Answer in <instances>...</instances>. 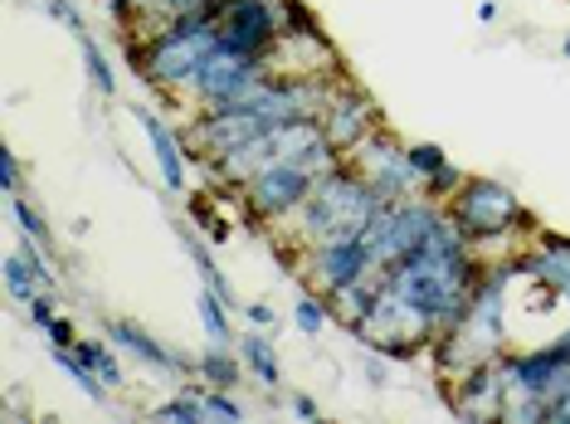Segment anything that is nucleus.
Masks as SVG:
<instances>
[{
	"label": "nucleus",
	"mask_w": 570,
	"mask_h": 424,
	"mask_svg": "<svg viewBox=\"0 0 570 424\" xmlns=\"http://www.w3.org/2000/svg\"><path fill=\"white\" fill-rule=\"evenodd\" d=\"M151 420H157V424H200L205 420L200 391H186V395H176V401L157 405V410H151Z\"/></svg>",
	"instance_id": "cd10ccee"
},
{
	"label": "nucleus",
	"mask_w": 570,
	"mask_h": 424,
	"mask_svg": "<svg viewBox=\"0 0 570 424\" xmlns=\"http://www.w3.org/2000/svg\"><path fill=\"white\" fill-rule=\"evenodd\" d=\"M293 420H307V424L322 420V410H317L313 395H293Z\"/></svg>",
	"instance_id": "4c0bfd02"
},
{
	"label": "nucleus",
	"mask_w": 570,
	"mask_h": 424,
	"mask_svg": "<svg viewBox=\"0 0 570 424\" xmlns=\"http://www.w3.org/2000/svg\"><path fill=\"white\" fill-rule=\"evenodd\" d=\"M229 313H235V307L219 298L215 288H205V283H200V293H196V317H200V327H205V337H210V346H235V342H239L235 332H229Z\"/></svg>",
	"instance_id": "412c9836"
},
{
	"label": "nucleus",
	"mask_w": 570,
	"mask_h": 424,
	"mask_svg": "<svg viewBox=\"0 0 570 424\" xmlns=\"http://www.w3.org/2000/svg\"><path fill=\"white\" fill-rule=\"evenodd\" d=\"M444 215V200L434 196H405V200H391V205H375V215L361 229V244H366L371 264L375 268H391L395 259H405L410 249H420L430 239L434 220Z\"/></svg>",
	"instance_id": "39448f33"
},
{
	"label": "nucleus",
	"mask_w": 570,
	"mask_h": 424,
	"mask_svg": "<svg viewBox=\"0 0 570 424\" xmlns=\"http://www.w3.org/2000/svg\"><path fill=\"white\" fill-rule=\"evenodd\" d=\"M239 362L258 385H264V391H278L283 385V362H278V352H274V342H268L264 327H254V332H244L239 337Z\"/></svg>",
	"instance_id": "f3484780"
},
{
	"label": "nucleus",
	"mask_w": 570,
	"mask_h": 424,
	"mask_svg": "<svg viewBox=\"0 0 570 424\" xmlns=\"http://www.w3.org/2000/svg\"><path fill=\"white\" fill-rule=\"evenodd\" d=\"M274 79L268 55H235V49H215L205 59V69L196 73L186 93V108L196 112H229V108H249L258 98V88Z\"/></svg>",
	"instance_id": "20e7f679"
},
{
	"label": "nucleus",
	"mask_w": 570,
	"mask_h": 424,
	"mask_svg": "<svg viewBox=\"0 0 570 424\" xmlns=\"http://www.w3.org/2000/svg\"><path fill=\"white\" fill-rule=\"evenodd\" d=\"M122 45H127V59H132L141 83H151L161 98H171V102H186L196 73L205 69V59L219 49V24H215L210 10H190V16L166 24V30L151 34V40L122 34Z\"/></svg>",
	"instance_id": "f03ea898"
},
{
	"label": "nucleus",
	"mask_w": 570,
	"mask_h": 424,
	"mask_svg": "<svg viewBox=\"0 0 570 424\" xmlns=\"http://www.w3.org/2000/svg\"><path fill=\"white\" fill-rule=\"evenodd\" d=\"M375 190L361 181L352 166H336V171L317 176V186L303 196V205H293L278 225H268V235L278 239L283 259H297V254L317 249V244L332 239H352L366 229V220L375 215Z\"/></svg>",
	"instance_id": "f257e3e1"
},
{
	"label": "nucleus",
	"mask_w": 570,
	"mask_h": 424,
	"mask_svg": "<svg viewBox=\"0 0 570 424\" xmlns=\"http://www.w3.org/2000/svg\"><path fill=\"white\" fill-rule=\"evenodd\" d=\"M102 332H108V342L118 346V352L137 356V362L151 366L157 376H190V366H196V362H186V356H176L171 346H161L147 327L132 323V317H108V323H102Z\"/></svg>",
	"instance_id": "4468645a"
},
{
	"label": "nucleus",
	"mask_w": 570,
	"mask_h": 424,
	"mask_svg": "<svg viewBox=\"0 0 570 424\" xmlns=\"http://www.w3.org/2000/svg\"><path fill=\"white\" fill-rule=\"evenodd\" d=\"M55 298H59V293H35V298L24 303V317H30V327L45 332L49 323H55V317H59V313H55Z\"/></svg>",
	"instance_id": "72a5a7b5"
},
{
	"label": "nucleus",
	"mask_w": 570,
	"mask_h": 424,
	"mask_svg": "<svg viewBox=\"0 0 570 424\" xmlns=\"http://www.w3.org/2000/svg\"><path fill=\"white\" fill-rule=\"evenodd\" d=\"M444 391H449V405H453V415H459V420H473V424L502 420L508 381H502V366H498V362L473 366V371H463V376L444 381Z\"/></svg>",
	"instance_id": "f8f14e48"
},
{
	"label": "nucleus",
	"mask_w": 570,
	"mask_h": 424,
	"mask_svg": "<svg viewBox=\"0 0 570 424\" xmlns=\"http://www.w3.org/2000/svg\"><path fill=\"white\" fill-rule=\"evenodd\" d=\"M215 24H219V49L274 55V45L283 34V10H278V0H225L215 10Z\"/></svg>",
	"instance_id": "1a4fd4ad"
},
{
	"label": "nucleus",
	"mask_w": 570,
	"mask_h": 424,
	"mask_svg": "<svg viewBox=\"0 0 570 424\" xmlns=\"http://www.w3.org/2000/svg\"><path fill=\"white\" fill-rule=\"evenodd\" d=\"M196 371L205 376V385H219V391H235V385L249 376V371H244V362L235 352H229V346H210V352H200L196 356Z\"/></svg>",
	"instance_id": "4be33fe9"
},
{
	"label": "nucleus",
	"mask_w": 570,
	"mask_h": 424,
	"mask_svg": "<svg viewBox=\"0 0 570 424\" xmlns=\"http://www.w3.org/2000/svg\"><path fill=\"white\" fill-rule=\"evenodd\" d=\"M346 166L375 190L381 205L420 196V176H414V166H410V141H400L391 127H375L361 147L346 151Z\"/></svg>",
	"instance_id": "423d86ee"
},
{
	"label": "nucleus",
	"mask_w": 570,
	"mask_h": 424,
	"mask_svg": "<svg viewBox=\"0 0 570 424\" xmlns=\"http://www.w3.org/2000/svg\"><path fill=\"white\" fill-rule=\"evenodd\" d=\"M180 229V244H186V254H190V264H196V274H200V283H205V288H215L219 293V298H225L229 307H235L239 298H235V283H229V274H225V268H219L215 264V254L210 249H205V244L196 239V235H190V229L186 225H176Z\"/></svg>",
	"instance_id": "aec40b11"
},
{
	"label": "nucleus",
	"mask_w": 570,
	"mask_h": 424,
	"mask_svg": "<svg viewBox=\"0 0 570 424\" xmlns=\"http://www.w3.org/2000/svg\"><path fill=\"white\" fill-rule=\"evenodd\" d=\"M102 6H108V16L118 20L122 30H127V24H132V16H137V0H102Z\"/></svg>",
	"instance_id": "e433bc0d"
},
{
	"label": "nucleus",
	"mask_w": 570,
	"mask_h": 424,
	"mask_svg": "<svg viewBox=\"0 0 570 424\" xmlns=\"http://www.w3.org/2000/svg\"><path fill=\"white\" fill-rule=\"evenodd\" d=\"M317 186V171H307V166L297 161H268L264 171H254L249 181L235 190L239 210L249 215L254 225H278L283 215L293 210V205H303V196Z\"/></svg>",
	"instance_id": "0eeeda50"
},
{
	"label": "nucleus",
	"mask_w": 570,
	"mask_h": 424,
	"mask_svg": "<svg viewBox=\"0 0 570 424\" xmlns=\"http://www.w3.org/2000/svg\"><path fill=\"white\" fill-rule=\"evenodd\" d=\"M40 6H45V16H55L59 24H63V30H69V34H83L88 30V24H83V16H79V6H73V0H40Z\"/></svg>",
	"instance_id": "2f4dec72"
},
{
	"label": "nucleus",
	"mask_w": 570,
	"mask_h": 424,
	"mask_svg": "<svg viewBox=\"0 0 570 424\" xmlns=\"http://www.w3.org/2000/svg\"><path fill=\"white\" fill-rule=\"evenodd\" d=\"M381 278H385V268H371V274H361L356 283H346V288H336L332 293V317L342 327H356L361 317L371 313V303H375V293H381Z\"/></svg>",
	"instance_id": "a211bd4d"
},
{
	"label": "nucleus",
	"mask_w": 570,
	"mask_h": 424,
	"mask_svg": "<svg viewBox=\"0 0 570 424\" xmlns=\"http://www.w3.org/2000/svg\"><path fill=\"white\" fill-rule=\"evenodd\" d=\"M303 259V278H307V288H317V293H332L336 288H346V283H356L361 274H371V254H366V244H361V235L352 239H332V244H317V249H307V254H297Z\"/></svg>",
	"instance_id": "9d476101"
},
{
	"label": "nucleus",
	"mask_w": 570,
	"mask_h": 424,
	"mask_svg": "<svg viewBox=\"0 0 570 424\" xmlns=\"http://www.w3.org/2000/svg\"><path fill=\"white\" fill-rule=\"evenodd\" d=\"M410 166H414V176H420V190L434 200H449L453 190L469 181V176L449 161V151L439 147V141H410Z\"/></svg>",
	"instance_id": "dca6fc26"
},
{
	"label": "nucleus",
	"mask_w": 570,
	"mask_h": 424,
	"mask_svg": "<svg viewBox=\"0 0 570 424\" xmlns=\"http://www.w3.org/2000/svg\"><path fill=\"white\" fill-rule=\"evenodd\" d=\"M79 40V49H83V69H88V83L98 88L102 98H118V73H112V63H108V55H102V45L94 40V34H73Z\"/></svg>",
	"instance_id": "393cba45"
},
{
	"label": "nucleus",
	"mask_w": 570,
	"mask_h": 424,
	"mask_svg": "<svg viewBox=\"0 0 570 424\" xmlns=\"http://www.w3.org/2000/svg\"><path fill=\"white\" fill-rule=\"evenodd\" d=\"M332 323V303H327V293H317V288H303V298L293 303V327L303 332V337H322Z\"/></svg>",
	"instance_id": "b1692460"
},
{
	"label": "nucleus",
	"mask_w": 570,
	"mask_h": 424,
	"mask_svg": "<svg viewBox=\"0 0 570 424\" xmlns=\"http://www.w3.org/2000/svg\"><path fill=\"white\" fill-rule=\"evenodd\" d=\"M73 352L83 356L88 371H94L108 391H122L127 376H122V362H118V346H112L108 337H79V342H73Z\"/></svg>",
	"instance_id": "6ab92c4d"
},
{
	"label": "nucleus",
	"mask_w": 570,
	"mask_h": 424,
	"mask_svg": "<svg viewBox=\"0 0 570 424\" xmlns=\"http://www.w3.org/2000/svg\"><path fill=\"white\" fill-rule=\"evenodd\" d=\"M10 210H16V225H20L24 244L55 259V235H49V220H45V210H40V205H30L24 196H10Z\"/></svg>",
	"instance_id": "5701e85b"
},
{
	"label": "nucleus",
	"mask_w": 570,
	"mask_h": 424,
	"mask_svg": "<svg viewBox=\"0 0 570 424\" xmlns=\"http://www.w3.org/2000/svg\"><path fill=\"white\" fill-rule=\"evenodd\" d=\"M278 10H283V34H303V30H322L317 16L303 6V0H278Z\"/></svg>",
	"instance_id": "7c9ffc66"
},
{
	"label": "nucleus",
	"mask_w": 570,
	"mask_h": 424,
	"mask_svg": "<svg viewBox=\"0 0 570 424\" xmlns=\"http://www.w3.org/2000/svg\"><path fill=\"white\" fill-rule=\"evenodd\" d=\"M20 181H24V166L10 147H0V190L6 196H20Z\"/></svg>",
	"instance_id": "473e14b6"
},
{
	"label": "nucleus",
	"mask_w": 570,
	"mask_h": 424,
	"mask_svg": "<svg viewBox=\"0 0 570 424\" xmlns=\"http://www.w3.org/2000/svg\"><path fill=\"white\" fill-rule=\"evenodd\" d=\"M444 205H449L453 225L478 244V254L492 249V244L508 249L517 239H531V229H537L531 210L517 200V190L508 181H498V176H469Z\"/></svg>",
	"instance_id": "7ed1b4c3"
},
{
	"label": "nucleus",
	"mask_w": 570,
	"mask_h": 424,
	"mask_svg": "<svg viewBox=\"0 0 570 424\" xmlns=\"http://www.w3.org/2000/svg\"><path fill=\"white\" fill-rule=\"evenodd\" d=\"M45 337H49V346H73V342H79V332H73L69 317H55V323L45 327Z\"/></svg>",
	"instance_id": "f704fd0d"
},
{
	"label": "nucleus",
	"mask_w": 570,
	"mask_h": 424,
	"mask_svg": "<svg viewBox=\"0 0 570 424\" xmlns=\"http://www.w3.org/2000/svg\"><path fill=\"white\" fill-rule=\"evenodd\" d=\"M200 401H205V420H219V424H239L244 420V405L235 401V391L210 385V391H200Z\"/></svg>",
	"instance_id": "c85d7f7f"
},
{
	"label": "nucleus",
	"mask_w": 570,
	"mask_h": 424,
	"mask_svg": "<svg viewBox=\"0 0 570 424\" xmlns=\"http://www.w3.org/2000/svg\"><path fill=\"white\" fill-rule=\"evenodd\" d=\"M137 122H141V132H147V141H151V161H157L161 186L171 190V196H180V190H186V176H190L186 137L171 132V127H166L151 108H137Z\"/></svg>",
	"instance_id": "2eb2a0df"
},
{
	"label": "nucleus",
	"mask_w": 570,
	"mask_h": 424,
	"mask_svg": "<svg viewBox=\"0 0 570 424\" xmlns=\"http://www.w3.org/2000/svg\"><path fill=\"white\" fill-rule=\"evenodd\" d=\"M508 264H512V278H537L570 303V239L566 235H556V229H531L527 249H512Z\"/></svg>",
	"instance_id": "9b49d317"
},
{
	"label": "nucleus",
	"mask_w": 570,
	"mask_h": 424,
	"mask_svg": "<svg viewBox=\"0 0 570 424\" xmlns=\"http://www.w3.org/2000/svg\"><path fill=\"white\" fill-rule=\"evenodd\" d=\"M6 288H10V298H16L20 307L30 303L35 293H45L40 278H35V268H30V254H24V249H10V254H6Z\"/></svg>",
	"instance_id": "bb28decb"
},
{
	"label": "nucleus",
	"mask_w": 570,
	"mask_h": 424,
	"mask_svg": "<svg viewBox=\"0 0 570 424\" xmlns=\"http://www.w3.org/2000/svg\"><path fill=\"white\" fill-rule=\"evenodd\" d=\"M55 366H59V371H63V376H69L73 385H79V391H83L94 405L108 401V385H102V381L94 376V371H88V362H83L79 352H73V346H55Z\"/></svg>",
	"instance_id": "a878e982"
},
{
	"label": "nucleus",
	"mask_w": 570,
	"mask_h": 424,
	"mask_svg": "<svg viewBox=\"0 0 570 424\" xmlns=\"http://www.w3.org/2000/svg\"><path fill=\"white\" fill-rule=\"evenodd\" d=\"M478 20L492 24V20H498V6H492V0H483V6H478Z\"/></svg>",
	"instance_id": "ea45409f"
},
{
	"label": "nucleus",
	"mask_w": 570,
	"mask_h": 424,
	"mask_svg": "<svg viewBox=\"0 0 570 424\" xmlns=\"http://www.w3.org/2000/svg\"><path fill=\"white\" fill-rule=\"evenodd\" d=\"M268 63H274V73H297V79H336V73H346L342 59H336V45L322 30L278 34Z\"/></svg>",
	"instance_id": "ddd939ff"
},
{
	"label": "nucleus",
	"mask_w": 570,
	"mask_h": 424,
	"mask_svg": "<svg viewBox=\"0 0 570 424\" xmlns=\"http://www.w3.org/2000/svg\"><path fill=\"white\" fill-rule=\"evenodd\" d=\"M547 424H570V391L547 410Z\"/></svg>",
	"instance_id": "58836bf2"
},
{
	"label": "nucleus",
	"mask_w": 570,
	"mask_h": 424,
	"mask_svg": "<svg viewBox=\"0 0 570 424\" xmlns=\"http://www.w3.org/2000/svg\"><path fill=\"white\" fill-rule=\"evenodd\" d=\"M561 55H566V59H570V34H566V40H561Z\"/></svg>",
	"instance_id": "a19ab883"
},
{
	"label": "nucleus",
	"mask_w": 570,
	"mask_h": 424,
	"mask_svg": "<svg viewBox=\"0 0 570 424\" xmlns=\"http://www.w3.org/2000/svg\"><path fill=\"white\" fill-rule=\"evenodd\" d=\"M244 317H249V327H264V332H274V323H278L274 303H249L244 307Z\"/></svg>",
	"instance_id": "c9c22d12"
},
{
	"label": "nucleus",
	"mask_w": 570,
	"mask_h": 424,
	"mask_svg": "<svg viewBox=\"0 0 570 424\" xmlns=\"http://www.w3.org/2000/svg\"><path fill=\"white\" fill-rule=\"evenodd\" d=\"M317 127H322V137L332 141L336 151H352V147H361L375 127H385V118H381V108H375V98L366 93V88H356L352 79H336L332 83V93H327V102H322V112H317Z\"/></svg>",
	"instance_id": "6e6552de"
},
{
	"label": "nucleus",
	"mask_w": 570,
	"mask_h": 424,
	"mask_svg": "<svg viewBox=\"0 0 570 424\" xmlns=\"http://www.w3.org/2000/svg\"><path fill=\"white\" fill-rule=\"evenodd\" d=\"M190 220H196L215 244H229V225L210 210V196H190Z\"/></svg>",
	"instance_id": "c756f323"
}]
</instances>
